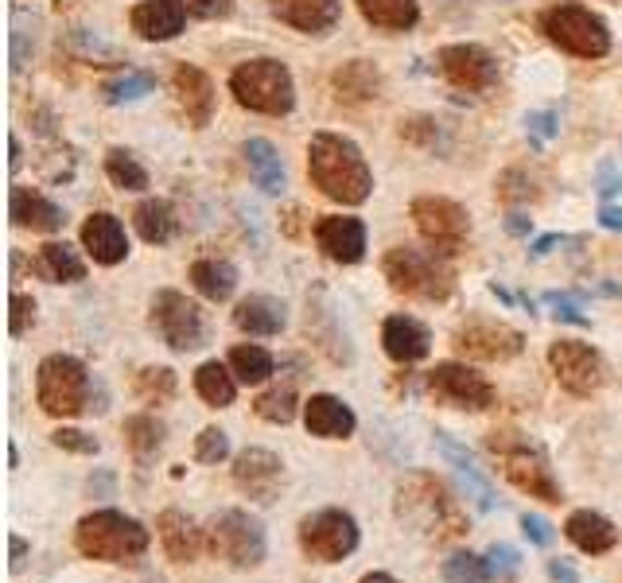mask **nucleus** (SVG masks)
Segmentation results:
<instances>
[{
	"mask_svg": "<svg viewBox=\"0 0 622 583\" xmlns=\"http://www.w3.org/2000/svg\"><path fill=\"white\" fill-rule=\"evenodd\" d=\"M307 176L327 199L343 206H358L370 199L373 172L366 164L363 149L339 132H316L312 149H307Z\"/></svg>",
	"mask_w": 622,
	"mask_h": 583,
	"instance_id": "f257e3e1",
	"label": "nucleus"
},
{
	"mask_svg": "<svg viewBox=\"0 0 622 583\" xmlns=\"http://www.w3.org/2000/svg\"><path fill=\"white\" fill-rule=\"evenodd\" d=\"M397 518L432 545H444V541H456L467 533V514L459 498L428 471L409 474L397 486Z\"/></svg>",
	"mask_w": 622,
	"mask_h": 583,
	"instance_id": "f03ea898",
	"label": "nucleus"
},
{
	"mask_svg": "<svg viewBox=\"0 0 622 583\" xmlns=\"http://www.w3.org/2000/svg\"><path fill=\"white\" fill-rule=\"evenodd\" d=\"M75 545L82 556L102 560V565H137L149 553L152 533L122 509H93L78 521Z\"/></svg>",
	"mask_w": 622,
	"mask_h": 583,
	"instance_id": "7ed1b4c3",
	"label": "nucleus"
},
{
	"mask_svg": "<svg viewBox=\"0 0 622 583\" xmlns=\"http://www.w3.org/2000/svg\"><path fill=\"white\" fill-rule=\"evenodd\" d=\"M491 455L498 459L502 474L518 486L521 494H530V498H541V502H560V486L553 479V467H548V455L541 444H533L530 435L513 432V428H502V432H491L486 440Z\"/></svg>",
	"mask_w": 622,
	"mask_h": 583,
	"instance_id": "20e7f679",
	"label": "nucleus"
},
{
	"mask_svg": "<svg viewBox=\"0 0 622 583\" xmlns=\"http://www.w3.org/2000/svg\"><path fill=\"white\" fill-rule=\"evenodd\" d=\"M230 93L238 105L265 117H284L296 105V83L280 59H250L230 75Z\"/></svg>",
	"mask_w": 622,
	"mask_h": 583,
	"instance_id": "39448f33",
	"label": "nucleus"
},
{
	"mask_svg": "<svg viewBox=\"0 0 622 583\" xmlns=\"http://www.w3.org/2000/svg\"><path fill=\"white\" fill-rule=\"evenodd\" d=\"M381 273H385L393 292L412 300H428V304H444L456 292V277H452V269H447L444 261L436 253L409 250V245H397V250L385 253Z\"/></svg>",
	"mask_w": 622,
	"mask_h": 583,
	"instance_id": "423d86ee",
	"label": "nucleus"
},
{
	"mask_svg": "<svg viewBox=\"0 0 622 583\" xmlns=\"http://www.w3.org/2000/svg\"><path fill=\"white\" fill-rule=\"evenodd\" d=\"M36 401L47 417H78L90 405V370L75 354H47L36 370Z\"/></svg>",
	"mask_w": 622,
	"mask_h": 583,
	"instance_id": "0eeeda50",
	"label": "nucleus"
},
{
	"mask_svg": "<svg viewBox=\"0 0 622 583\" xmlns=\"http://www.w3.org/2000/svg\"><path fill=\"white\" fill-rule=\"evenodd\" d=\"M541 31L548 36V43H557L560 51L576 59H604L611 51V31L607 20L595 16L584 4H557L541 16Z\"/></svg>",
	"mask_w": 622,
	"mask_h": 583,
	"instance_id": "6e6552de",
	"label": "nucleus"
},
{
	"mask_svg": "<svg viewBox=\"0 0 622 583\" xmlns=\"http://www.w3.org/2000/svg\"><path fill=\"white\" fill-rule=\"evenodd\" d=\"M206 548L230 568H257L269 553V537L253 514L245 509H223L218 518L206 525Z\"/></svg>",
	"mask_w": 622,
	"mask_h": 583,
	"instance_id": "1a4fd4ad",
	"label": "nucleus"
},
{
	"mask_svg": "<svg viewBox=\"0 0 622 583\" xmlns=\"http://www.w3.org/2000/svg\"><path fill=\"white\" fill-rule=\"evenodd\" d=\"M409 214H412V223H417L420 238H424L428 245H432V253H440V257L459 253L467 245V238H471V218H467L464 206L452 203V199L420 194V199H412Z\"/></svg>",
	"mask_w": 622,
	"mask_h": 583,
	"instance_id": "9d476101",
	"label": "nucleus"
},
{
	"mask_svg": "<svg viewBox=\"0 0 622 583\" xmlns=\"http://www.w3.org/2000/svg\"><path fill=\"white\" fill-rule=\"evenodd\" d=\"M300 548L319 565H339L358 548V521L346 509H316L300 521Z\"/></svg>",
	"mask_w": 622,
	"mask_h": 583,
	"instance_id": "9b49d317",
	"label": "nucleus"
},
{
	"mask_svg": "<svg viewBox=\"0 0 622 583\" xmlns=\"http://www.w3.org/2000/svg\"><path fill=\"white\" fill-rule=\"evenodd\" d=\"M548 366L557 373L560 389H568L572 397H592L607 381V366L599 351L592 343H580V339H560V343L548 346Z\"/></svg>",
	"mask_w": 622,
	"mask_h": 583,
	"instance_id": "f8f14e48",
	"label": "nucleus"
},
{
	"mask_svg": "<svg viewBox=\"0 0 622 583\" xmlns=\"http://www.w3.org/2000/svg\"><path fill=\"white\" fill-rule=\"evenodd\" d=\"M428 389L447 408H464V413H486L498 401L491 381L483 373H474L471 366H464V362H440L436 370L428 373Z\"/></svg>",
	"mask_w": 622,
	"mask_h": 583,
	"instance_id": "ddd939ff",
	"label": "nucleus"
},
{
	"mask_svg": "<svg viewBox=\"0 0 622 583\" xmlns=\"http://www.w3.org/2000/svg\"><path fill=\"white\" fill-rule=\"evenodd\" d=\"M152 327H156L160 339L179 354L203 346V334H206L199 304H191L183 292H172V288H164V292L152 296Z\"/></svg>",
	"mask_w": 622,
	"mask_h": 583,
	"instance_id": "4468645a",
	"label": "nucleus"
},
{
	"mask_svg": "<svg viewBox=\"0 0 622 583\" xmlns=\"http://www.w3.org/2000/svg\"><path fill=\"white\" fill-rule=\"evenodd\" d=\"M525 346V334L498 319H471L456 331V351L474 362H510Z\"/></svg>",
	"mask_w": 622,
	"mask_h": 583,
	"instance_id": "2eb2a0df",
	"label": "nucleus"
},
{
	"mask_svg": "<svg viewBox=\"0 0 622 583\" xmlns=\"http://www.w3.org/2000/svg\"><path fill=\"white\" fill-rule=\"evenodd\" d=\"M233 482L242 494H250V502L272 506L280 498V486H284V464H280V455L265 452V447H245L233 459Z\"/></svg>",
	"mask_w": 622,
	"mask_h": 583,
	"instance_id": "dca6fc26",
	"label": "nucleus"
},
{
	"mask_svg": "<svg viewBox=\"0 0 622 583\" xmlns=\"http://www.w3.org/2000/svg\"><path fill=\"white\" fill-rule=\"evenodd\" d=\"M440 71L459 90H491L498 83V59L479 43H452L440 51Z\"/></svg>",
	"mask_w": 622,
	"mask_h": 583,
	"instance_id": "f3484780",
	"label": "nucleus"
},
{
	"mask_svg": "<svg viewBox=\"0 0 622 583\" xmlns=\"http://www.w3.org/2000/svg\"><path fill=\"white\" fill-rule=\"evenodd\" d=\"M316 245L339 265H358L366 257V226L346 214H331L316 226Z\"/></svg>",
	"mask_w": 622,
	"mask_h": 583,
	"instance_id": "a211bd4d",
	"label": "nucleus"
},
{
	"mask_svg": "<svg viewBox=\"0 0 622 583\" xmlns=\"http://www.w3.org/2000/svg\"><path fill=\"white\" fill-rule=\"evenodd\" d=\"M272 16L304 36H323L343 16V0H269Z\"/></svg>",
	"mask_w": 622,
	"mask_h": 583,
	"instance_id": "6ab92c4d",
	"label": "nucleus"
},
{
	"mask_svg": "<svg viewBox=\"0 0 622 583\" xmlns=\"http://www.w3.org/2000/svg\"><path fill=\"white\" fill-rule=\"evenodd\" d=\"M172 90H176L179 110L187 113L191 129H206L214 117V83L199 71V66L179 63L176 75H172Z\"/></svg>",
	"mask_w": 622,
	"mask_h": 583,
	"instance_id": "aec40b11",
	"label": "nucleus"
},
{
	"mask_svg": "<svg viewBox=\"0 0 622 583\" xmlns=\"http://www.w3.org/2000/svg\"><path fill=\"white\" fill-rule=\"evenodd\" d=\"M381 346H385V354H390L393 362L412 366V362L428 358L432 334H428V327L420 324V319H412V315H390L385 327H381Z\"/></svg>",
	"mask_w": 622,
	"mask_h": 583,
	"instance_id": "412c9836",
	"label": "nucleus"
},
{
	"mask_svg": "<svg viewBox=\"0 0 622 583\" xmlns=\"http://www.w3.org/2000/svg\"><path fill=\"white\" fill-rule=\"evenodd\" d=\"M132 31L140 39H176L187 24V4L183 0H140L137 9H132Z\"/></svg>",
	"mask_w": 622,
	"mask_h": 583,
	"instance_id": "4be33fe9",
	"label": "nucleus"
},
{
	"mask_svg": "<svg viewBox=\"0 0 622 583\" xmlns=\"http://www.w3.org/2000/svg\"><path fill=\"white\" fill-rule=\"evenodd\" d=\"M82 245L98 265H122L129 257V238H125V226L113 218V214H90L82 223Z\"/></svg>",
	"mask_w": 622,
	"mask_h": 583,
	"instance_id": "5701e85b",
	"label": "nucleus"
},
{
	"mask_svg": "<svg viewBox=\"0 0 622 583\" xmlns=\"http://www.w3.org/2000/svg\"><path fill=\"white\" fill-rule=\"evenodd\" d=\"M304 424L307 432L319 435V440H346V435H354L358 420H354L346 401L331 397V393H316V397L304 405Z\"/></svg>",
	"mask_w": 622,
	"mask_h": 583,
	"instance_id": "b1692460",
	"label": "nucleus"
},
{
	"mask_svg": "<svg viewBox=\"0 0 622 583\" xmlns=\"http://www.w3.org/2000/svg\"><path fill=\"white\" fill-rule=\"evenodd\" d=\"M564 537L587 556H604L619 545V529H614L611 518L604 514H595V509H576V514H568L564 521Z\"/></svg>",
	"mask_w": 622,
	"mask_h": 583,
	"instance_id": "393cba45",
	"label": "nucleus"
},
{
	"mask_svg": "<svg viewBox=\"0 0 622 583\" xmlns=\"http://www.w3.org/2000/svg\"><path fill=\"white\" fill-rule=\"evenodd\" d=\"M156 533L164 553L172 556L176 565H191V560L203 553V529L187 518L183 509H164L156 521Z\"/></svg>",
	"mask_w": 622,
	"mask_h": 583,
	"instance_id": "a878e982",
	"label": "nucleus"
},
{
	"mask_svg": "<svg viewBox=\"0 0 622 583\" xmlns=\"http://www.w3.org/2000/svg\"><path fill=\"white\" fill-rule=\"evenodd\" d=\"M9 214L16 226H28V230H39V233H55V230H63V223H66V214L59 211L51 199L31 191V187H12Z\"/></svg>",
	"mask_w": 622,
	"mask_h": 583,
	"instance_id": "bb28decb",
	"label": "nucleus"
},
{
	"mask_svg": "<svg viewBox=\"0 0 622 583\" xmlns=\"http://www.w3.org/2000/svg\"><path fill=\"white\" fill-rule=\"evenodd\" d=\"M331 86L334 93H339V102H351V105L373 102L381 93V71L373 63H366V59H354V63H343L334 71Z\"/></svg>",
	"mask_w": 622,
	"mask_h": 583,
	"instance_id": "cd10ccee",
	"label": "nucleus"
},
{
	"mask_svg": "<svg viewBox=\"0 0 622 583\" xmlns=\"http://www.w3.org/2000/svg\"><path fill=\"white\" fill-rule=\"evenodd\" d=\"M233 324L242 327L245 334H261V339H269V334H280L284 324H289V312L284 304L272 296H245L242 304L233 307Z\"/></svg>",
	"mask_w": 622,
	"mask_h": 583,
	"instance_id": "c85d7f7f",
	"label": "nucleus"
},
{
	"mask_svg": "<svg viewBox=\"0 0 622 583\" xmlns=\"http://www.w3.org/2000/svg\"><path fill=\"white\" fill-rule=\"evenodd\" d=\"M36 273L51 284H75V280L86 277V265L78 257L75 245H66V241H47L43 250L36 257Z\"/></svg>",
	"mask_w": 622,
	"mask_h": 583,
	"instance_id": "c756f323",
	"label": "nucleus"
},
{
	"mask_svg": "<svg viewBox=\"0 0 622 583\" xmlns=\"http://www.w3.org/2000/svg\"><path fill=\"white\" fill-rule=\"evenodd\" d=\"M242 156H245V164H250V172H253V179H257L261 191L265 194L284 191V164H280V152L272 149L269 140H261V137L245 140Z\"/></svg>",
	"mask_w": 622,
	"mask_h": 583,
	"instance_id": "7c9ffc66",
	"label": "nucleus"
},
{
	"mask_svg": "<svg viewBox=\"0 0 622 583\" xmlns=\"http://www.w3.org/2000/svg\"><path fill=\"white\" fill-rule=\"evenodd\" d=\"M191 284L199 288V296L223 304V300L233 296V288H238V269H233L230 261L203 257V261L191 265Z\"/></svg>",
	"mask_w": 622,
	"mask_h": 583,
	"instance_id": "2f4dec72",
	"label": "nucleus"
},
{
	"mask_svg": "<svg viewBox=\"0 0 622 583\" xmlns=\"http://www.w3.org/2000/svg\"><path fill=\"white\" fill-rule=\"evenodd\" d=\"M358 12L381 31H409L420 20V0H358Z\"/></svg>",
	"mask_w": 622,
	"mask_h": 583,
	"instance_id": "473e14b6",
	"label": "nucleus"
},
{
	"mask_svg": "<svg viewBox=\"0 0 622 583\" xmlns=\"http://www.w3.org/2000/svg\"><path fill=\"white\" fill-rule=\"evenodd\" d=\"M125 447H129V455L140 467H149L160 455V447H164V424H160L152 413L129 417L125 420Z\"/></svg>",
	"mask_w": 622,
	"mask_h": 583,
	"instance_id": "72a5a7b5",
	"label": "nucleus"
},
{
	"mask_svg": "<svg viewBox=\"0 0 622 583\" xmlns=\"http://www.w3.org/2000/svg\"><path fill=\"white\" fill-rule=\"evenodd\" d=\"M238 385H242V381L233 378V370L223 366V362H203L195 370V393L211 408H230L233 397H238Z\"/></svg>",
	"mask_w": 622,
	"mask_h": 583,
	"instance_id": "f704fd0d",
	"label": "nucleus"
},
{
	"mask_svg": "<svg viewBox=\"0 0 622 583\" xmlns=\"http://www.w3.org/2000/svg\"><path fill=\"white\" fill-rule=\"evenodd\" d=\"M132 223H137V233L149 245H164V241L176 238V211L164 199H144V203L132 211Z\"/></svg>",
	"mask_w": 622,
	"mask_h": 583,
	"instance_id": "c9c22d12",
	"label": "nucleus"
},
{
	"mask_svg": "<svg viewBox=\"0 0 622 583\" xmlns=\"http://www.w3.org/2000/svg\"><path fill=\"white\" fill-rule=\"evenodd\" d=\"M230 370L242 385H261V381L272 378V354L265 346H233L230 351Z\"/></svg>",
	"mask_w": 622,
	"mask_h": 583,
	"instance_id": "e433bc0d",
	"label": "nucleus"
},
{
	"mask_svg": "<svg viewBox=\"0 0 622 583\" xmlns=\"http://www.w3.org/2000/svg\"><path fill=\"white\" fill-rule=\"evenodd\" d=\"M176 370H167V366H144L137 373V397L144 405H167V401L176 397Z\"/></svg>",
	"mask_w": 622,
	"mask_h": 583,
	"instance_id": "4c0bfd02",
	"label": "nucleus"
},
{
	"mask_svg": "<svg viewBox=\"0 0 622 583\" xmlns=\"http://www.w3.org/2000/svg\"><path fill=\"white\" fill-rule=\"evenodd\" d=\"M105 176L113 179V187H122V191H144V187H149V172L125 149H110V156H105Z\"/></svg>",
	"mask_w": 622,
	"mask_h": 583,
	"instance_id": "58836bf2",
	"label": "nucleus"
},
{
	"mask_svg": "<svg viewBox=\"0 0 622 583\" xmlns=\"http://www.w3.org/2000/svg\"><path fill=\"white\" fill-rule=\"evenodd\" d=\"M253 408H257V417L269 420V424H292V420H296V389L292 385L269 389V393H261V397L253 401Z\"/></svg>",
	"mask_w": 622,
	"mask_h": 583,
	"instance_id": "ea45409f",
	"label": "nucleus"
},
{
	"mask_svg": "<svg viewBox=\"0 0 622 583\" xmlns=\"http://www.w3.org/2000/svg\"><path fill=\"white\" fill-rule=\"evenodd\" d=\"M152 90H156V78L144 75V71H129V75L113 78V83H105V86H102L105 102H110V105L140 102V98H144V93H152Z\"/></svg>",
	"mask_w": 622,
	"mask_h": 583,
	"instance_id": "a19ab883",
	"label": "nucleus"
},
{
	"mask_svg": "<svg viewBox=\"0 0 622 583\" xmlns=\"http://www.w3.org/2000/svg\"><path fill=\"white\" fill-rule=\"evenodd\" d=\"M444 583H491V565H486V556H474V553L447 556Z\"/></svg>",
	"mask_w": 622,
	"mask_h": 583,
	"instance_id": "79ce46f5",
	"label": "nucleus"
},
{
	"mask_svg": "<svg viewBox=\"0 0 622 583\" xmlns=\"http://www.w3.org/2000/svg\"><path fill=\"white\" fill-rule=\"evenodd\" d=\"M401 137L409 140V144H417V149H424V152H444L447 149L444 129H440V121H432V117L401 121Z\"/></svg>",
	"mask_w": 622,
	"mask_h": 583,
	"instance_id": "37998d69",
	"label": "nucleus"
},
{
	"mask_svg": "<svg viewBox=\"0 0 622 583\" xmlns=\"http://www.w3.org/2000/svg\"><path fill=\"white\" fill-rule=\"evenodd\" d=\"M195 459L206 467H218L223 459H230V435L223 428H203L195 435Z\"/></svg>",
	"mask_w": 622,
	"mask_h": 583,
	"instance_id": "c03bdc74",
	"label": "nucleus"
},
{
	"mask_svg": "<svg viewBox=\"0 0 622 583\" xmlns=\"http://www.w3.org/2000/svg\"><path fill=\"white\" fill-rule=\"evenodd\" d=\"M498 199H502V203H530V199H537V187H533L530 172L510 167V172L498 179Z\"/></svg>",
	"mask_w": 622,
	"mask_h": 583,
	"instance_id": "a18cd8bd",
	"label": "nucleus"
},
{
	"mask_svg": "<svg viewBox=\"0 0 622 583\" xmlns=\"http://www.w3.org/2000/svg\"><path fill=\"white\" fill-rule=\"evenodd\" d=\"M51 444L63 447V452H71V455H98V440L78 432V428H59V432H51Z\"/></svg>",
	"mask_w": 622,
	"mask_h": 583,
	"instance_id": "49530a36",
	"label": "nucleus"
},
{
	"mask_svg": "<svg viewBox=\"0 0 622 583\" xmlns=\"http://www.w3.org/2000/svg\"><path fill=\"white\" fill-rule=\"evenodd\" d=\"M486 565H491V575H498V580H513L521 568V556H518V548H510V545H491Z\"/></svg>",
	"mask_w": 622,
	"mask_h": 583,
	"instance_id": "de8ad7c7",
	"label": "nucleus"
},
{
	"mask_svg": "<svg viewBox=\"0 0 622 583\" xmlns=\"http://www.w3.org/2000/svg\"><path fill=\"white\" fill-rule=\"evenodd\" d=\"M36 324V300L24 296V292H12V319H9V331L12 339L28 334V327Z\"/></svg>",
	"mask_w": 622,
	"mask_h": 583,
	"instance_id": "09e8293b",
	"label": "nucleus"
},
{
	"mask_svg": "<svg viewBox=\"0 0 622 583\" xmlns=\"http://www.w3.org/2000/svg\"><path fill=\"white\" fill-rule=\"evenodd\" d=\"M183 4H187V12L199 20H223V16H230V9H233V0H183Z\"/></svg>",
	"mask_w": 622,
	"mask_h": 583,
	"instance_id": "8fccbe9b",
	"label": "nucleus"
},
{
	"mask_svg": "<svg viewBox=\"0 0 622 583\" xmlns=\"http://www.w3.org/2000/svg\"><path fill=\"white\" fill-rule=\"evenodd\" d=\"M548 304H557V319H564V324H576V327H587L592 319L587 315H580V307L572 304V296L568 292H548Z\"/></svg>",
	"mask_w": 622,
	"mask_h": 583,
	"instance_id": "3c124183",
	"label": "nucleus"
},
{
	"mask_svg": "<svg viewBox=\"0 0 622 583\" xmlns=\"http://www.w3.org/2000/svg\"><path fill=\"white\" fill-rule=\"evenodd\" d=\"M521 533L541 548L553 545V525H548L545 518H537V514H521Z\"/></svg>",
	"mask_w": 622,
	"mask_h": 583,
	"instance_id": "603ef678",
	"label": "nucleus"
},
{
	"mask_svg": "<svg viewBox=\"0 0 622 583\" xmlns=\"http://www.w3.org/2000/svg\"><path fill=\"white\" fill-rule=\"evenodd\" d=\"M525 125H530V132L537 140H548L553 132H557V113H530V117H525Z\"/></svg>",
	"mask_w": 622,
	"mask_h": 583,
	"instance_id": "864d4df0",
	"label": "nucleus"
},
{
	"mask_svg": "<svg viewBox=\"0 0 622 583\" xmlns=\"http://www.w3.org/2000/svg\"><path fill=\"white\" fill-rule=\"evenodd\" d=\"M545 572H548V580H557V583H580L576 568H572V565H564V560H548V565H545Z\"/></svg>",
	"mask_w": 622,
	"mask_h": 583,
	"instance_id": "5fc2aeb1",
	"label": "nucleus"
},
{
	"mask_svg": "<svg viewBox=\"0 0 622 583\" xmlns=\"http://www.w3.org/2000/svg\"><path fill=\"white\" fill-rule=\"evenodd\" d=\"M560 241H564V238H560V233H545V238L533 241V250H530V253H533V257H545L548 250H557Z\"/></svg>",
	"mask_w": 622,
	"mask_h": 583,
	"instance_id": "6e6d98bb",
	"label": "nucleus"
},
{
	"mask_svg": "<svg viewBox=\"0 0 622 583\" xmlns=\"http://www.w3.org/2000/svg\"><path fill=\"white\" fill-rule=\"evenodd\" d=\"M530 226H533V218H525V214H510V218H506V230L510 233H530Z\"/></svg>",
	"mask_w": 622,
	"mask_h": 583,
	"instance_id": "4d7b16f0",
	"label": "nucleus"
},
{
	"mask_svg": "<svg viewBox=\"0 0 622 583\" xmlns=\"http://www.w3.org/2000/svg\"><path fill=\"white\" fill-rule=\"evenodd\" d=\"M599 223H604L607 230H622V211H614V206H604V214H599Z\"/></svg>",
	"mask_w": 622,
	"mask_h": 583,
	"instance_id": "13d9d810",
	"label": "nucleus"
},
{
	"mask_svg": "<svg viewBox=\"0 0 622 583\" xmlns=\"http://www.w3.org/2000/svg\"><path fill=\"white\" fill-rule=\"evenodd\" d=\"M12 572H20V565H24V553H28V545H24V537H12Z\"/></svg>",
	"mask_w": 622,
	"mask_h": 583,
	"instance_id": "bf43d9fd",
	"label": "nucleus"
},
{
	"mask_svg": "<svg viewBox=\"0 0 622 583\" xmlns=\"http://www.w3.org/2000/svg\"><path fill=\"white\" fill-rule=\"evenodd\" d=\"M599 191H604V194H614V191H622V179H614L611 172H607V176H604V187H599Z\"/></svg>",
	"mask_w": 622,
	"mask_h": 583,
	"instance_id": "052dcab7",
	"label": "nucleus"
},
{
	"mask_svg": "<svg viewBox=\"0 0 622 583\" xmlns=\"http://www.w3.org/2000/svg\"><path fill=\"white\" fill-rule=\"evenodd\" d=\"M358 583H401V580H393V575H385V572H370V575H363Z\"/></svg>",
	"mask_w": 622,
	"mask_h": 583,
	"instance_id": "680f3d73",
	"label": "nucleus"
}]
</instances>
